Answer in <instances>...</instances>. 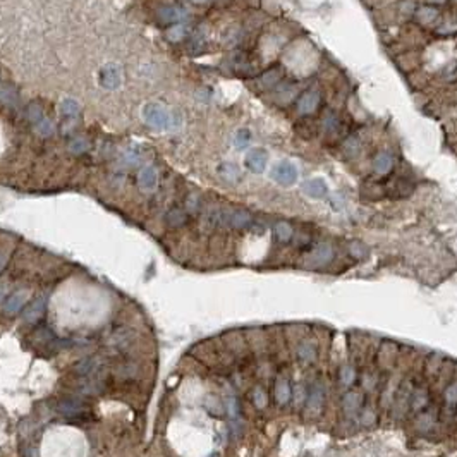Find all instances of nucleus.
I'll use <instances>...</instances> for the list:
<instances>
[{
	"instance_id": "3",
	"label": "nucleus",
	"mask_w": 457,
	"mask_h": 457,
	"mask_svg": "<svg viewBox=\"0 0 457 457\" xmlns=\"http://www.w3.org/2000/svg\"><path fill=\"white\" fill-rule=\"evenodd\" d=\"M298 177H299L298 167L293 162H289V160H282V162L273 165L272 169V179L282 186H293L298 181Z\"/></svg>"
},
{
	"instance_id": "15",
	"label": "nucleus",
	"mask_w": 457,
	"mask_h": 457,
	"mask_svg": "<svg viewBox=\"0 0 457 457\" xmlns=\"http://www.w3.org/2000/svg\"><path fill=\"white\" fill-rule=\"evenodd\" d=\"M45 304H47V298H45V296H41V298L34 299V301L29 304V306L26 308L24 313H23L24 321H29V323H31V321L40 320V316L43 315V310H45Z\"/></svg>"
},
{
	"instance_id": "9",
	"label": "nucleus",
	"mask_w": 457,
	"mask_h": 457,
	"mask_svg": "<svg viewBox=\"0 0 457 457\" xmlns=\"http://www.w3.org/2000/svg\"><path fill=\"white\" fill-rule=\"evenodd\" d=\"M138 186L143 193H153L158 186V174L153 167L146 165L145 169H141V172L138 174Z\"/></svg>"
},
{
	"instance_id": "24",
	"label": "nucleus",
	"mask_w": 457,
	"mask_h": 457,
	"mask_svg": "<svg viewBox=\"0 0 457 457\" xmlns=\"http://www.w3.org/2000/svg\"><path fill=\"white\" fill-rule=\"evenodd\" d=\"M293 234H294V230L287 222H278L275 225V236L280 242H289L290 239H293Z\"/></svg>"
},
{
	"instance_id": "14",
	"label": "nucleus",
	"mask_w": 457,
	"mask_h": 457,
	"mask_svg": "<svg viewBox=\"0 0 457 457\" xmlns=\"http://www.w3.org/2000/svg\"><path fill=\"white\" fill-rule=\"evenodd\" d=\"M293 397V389H290V382L285 377H278L275 382V400L280 406H285Z\"/></svg>"
},
{
	"instance_id": "4",
	"label": "nucleus",
	"mask_w": 457,
	"mask_h": 457,
	"mask_svg": "<svg viewBox=\"0 0 457 457\" xmlns=\"http://www.w3.org/2000/svg\"><path fill=\"white\" fill-rule=\"evenodd\" d=\"M98 85L103 90H117L122 85V72L117 64H105L98 71Z\"/></svg>"
},
{
	"instance_id": "38",
	"label": "nucleus",
	"mask_w": 457,
	"mask_h": 457,
	"mask_svg": "<svg viewBox=\"0 0 457 457\" xmlns=\"http://www.w3.org/2000/svg\"><path fill=\"white\" fill-rule=\"evenodd\" d=\"M71 150L72 151H77V153H79V151H86L88 150V141H86V139H76V141H72L71 143Z\"/></svg>"
},
{
	"instance_id": "28",
	"label": "nucleus",
	"mask_w": 457,
	"mask_h": 457,
	"mask_svg": "<svg viewBox=\"0 0 457 457\" xmlns=\"http://www.w3.org/2000/svg\"><path fill=\"white\" fill-rule=\"evenodd\" d=\"M251 397H253L255 406L258 407V409H265V407H267L268 395H267V392L261 389V387H256V389L253 390V394H251Z\"/></svg>"
},
{
	"instance_id": "40",
	"label": "nucleus",
	"mask_w": 457,
	"mask_h": 457,
	"mask_svg": "<svg viewBox=\"0 0 457 457\" xmlns=\"http://www.w3.org/2000/svg\"><path fill=\"white\" fill-rule=\"evenodd\" d=\"M194 4H206V2H210V0H193Z\"/></svg>"
},
{
	"instance_id": "31",
	"label": "nucleus",
	"mask_w": 457,
	"mask_h": 457,
	"mask_svg": "<svg viewBox=\"0 0 457 457\" xmlns=\"http://www.w3.org/2000/svg\"><path fill=\"white\" fill-rule=\"evenodd\" d=\"M356 378V371L354 368L351 366V364H344V366L341 368V382L344 385H351L352 382H354Z\"/></svg>"
},
{
	"instance_id": "6",
	"label": "nucleus",
	"mask_w": 457,
	"mask_h": 457,
	"mask_svg": "<svg viewBox=\"0 0 457 457\" xmlns=\"http://www.w3.org/2000/svg\"><path fill=\"white\" fill-rule=\"evenodd\" d=\"M334 258V247L328 242H320L318 246L313 247V251L306 256V267L308 268H320L328 265Z\"/></svg>"
},
{
	"instance_id": "12",
	"label": "nucleus",
	"mask_w": 457,
	"mask_h": 457,
	"mask_svg": "<svg viewBox=\"0 0 457 457\" xmlns=\"http://www.w3.org/2000/svg\"><path fill=\"white\" fill-rule=\"evenodd\" d=\"M296 356H298V359L303 361V363H313V361L316 359V356H318L316 344L313 341H306V339H303V341L298 344Z\"/></svg>"
},
{
	"instance_id": "10",
	"label": "nucleus",
	"mask_w": 457,
	"mask_h": 457,
	"mask_svg": "<svg viewBox=\"0 0 457 457\" xmlns=\"http://www.w3.org/2000/svg\"><path fill=\"white\" fill-rule=\"evenodd\" d=\"M318 103H320V93H318V91H316V90H308L306 93L301 95V98H299V102H298L299 114H303V115L313 114V112L318 108Z\"/></svg>"
},
{
	"instance_id": "27",
	"label": "nucleus",
	"mask_w": 457,
	"mask_h": 457,
	"mask_svg": "<svg viewBox=\"0 0 457 457\" xmlns=\"http://www.w3.org/2000/svg\"><path fill=\"white\" fill-rule=\"evenodd\" d=\"M250 344L255 351H265L267 349V341H265V334L255 330L253 334L250 335Z\"/></svg>"
},
{
	"instance_id": "29",
	"label": "nucleus",
	"mask_w": 457,
	"mask_h": 457,
	"mask_svg": "<svg viewBox=\"0 0 457 457\" xmlns=\"http://www.w3.org/2000/svg\"><path fill=\"white\" fill-rule=\"evenodd\" d=\"M293 402L296 407H301L306 402V389H304L303 384H298L293 389Z\"/></svg>"
},
{
	"instance_id": "26",
	"label": "nucleus",
	"mask_w": 457,
	"mask_h": 457,
	"mask_svg": "<svg viewBox=\"0 0 457 457\" xmlns=\"http://www.w3.org/2000/svg\"><path fill=\"white\" fill-rule=\"evenodd\" d=\"M250 141H251V131L246 128L239 129L236 133V136H234V145H236V148H239V150H241V148H246L250 145Z\"/></svg>"
},
{
	"instance_id": "35",
	"label": "nucleus",
	"mask_w": 457,
	"mask_h": 457,
	"mask_svg": "<svg viewBox=\"0 0 457 457\" xmlns=\"http://www.w3.org/2000/svg\"><path fill=\"white\" fill-rule=\"evenodd\" d=\"M433 421H435V416L433 412H423L420 418H418V428L423 430V432H426V430H430L433 426Z\"/></svg>"
},
{
	"instance_id": "41",
	"label": "nucleus",
	"mask_w": 457,
	"mask_h": 457,
	"mask_svg": "<svg viewBox=\"0 0 457 457\" xmlns=\"http://www.w3.org/2000/svg\"><path fill=\"white\" fill-rule=\"evenodd\" d=\"M430 2H435V4H443L445 0H430Z\"/></svg>"
},
{
	"instance_id": "34",
	"label": "nucleus",
	"mask_w": 457,
	"mask_h": 457,
	"mask_svg": "<svg viewBox=\"0 0 457 457\" xmlns=\"http://www.w3.org/2000/svg\"><path fill=\"white\" fill-rule=\"evenodd\" d=\"M375 420H377V414H375V411H373L371 407H364L363 411H361V414H359L361 425L371 426L373 423H375Z\"/></svg>"
},
{
	"instance_id": "1",
	"label": "nucleus",
	"mask_w": 457,
	"mask_h": 457,
	"mask_svg": "<svg viewBox=\"0 0 457 457\" xmlns=\"http://www.w3.org/2000/svg\"><path fill=\"white\" fill-rule=\"evenodd\" d=\"M143 119L146 120L151 128L156 129H163V131H174L177 128H181V115L177 112L169 110L167 107L160 105L156 102H150L143 107Z\"/></svg>"
},
{
	"instance_id": "13",
	"label": "nucleus",
	"mask_w": 457,
	"mask_h": 457,
	"mask_svg": "<svg viewBox=\"0 0 457 457\" xmlns=\"http://www.w3.org/2000/svg\"><path fill=\"white\" fill-rule=\"evenodd\" d=\"M26 298H28V296H26V290L17 289L16 293L11 294V298H9L6 304H4V313H7V315H14V313H17L26 304Z\"/></svg>"
},
{
	"instance_id": "21",
	"label": "nucleus",
	"mask_w": 457,
	"mask_h": 457,
	"mask_svg": "<svg viewBox=\"0 0 457 457\" xmlns=\"http://www.w3.org/2000/svg\"><path fill=\"white\" fill-rule=\"evenodd\" d=\"M165 220H167V224L171 225V227H181V225H184L186 222H188V213L184 210H181V208H174V210L167 213Z\"/></svg>"
},
{
	"instance_id": "5",
	"label": "nucleus",
	"mask_w": 457,
	"mask_h": 457,
	"mask_svg": "<svg viewBox=\"0 0 457 457\" xmlns=\"http://www.w3.org/2000/svg\"><path fill=\"white\" fill-rule=\"evenodd\" d=\"M188 9L181 4H167L156 11V17L163 24H181L184 19H188Z\"/></svg>"
},
{
	"instance_id": "7",
	"label": "nucleus",
	"mask_w": 457,
	"mask_h": 457,
	"mask_svg": "<svg viewBox=\"0 0 457 457\" xmlns=\"http://www.w3.org/2000/svg\"><path fill=\"white\" fill-rule=\"evenodd\" d=\"M244 163H246V167L250 169L251 172L261 174V172H265V169H267L268 153L263 150V148H253V150H250L246 153Z\"/></svg>"
},
{
	"instance_id": "39",
	"label": "nucleus",
	"mask_w": 457,
	"mask_h": 457,
	"mask_svg": "<svg viewBox=\"0 0 457 457\" xmlns=\"http://www.w3.org/2000/svg\"><path fill=\"white\" fill-rule=\"evenodd\" d=\"M6 293H7V287H6V285H0V301H2V299H4V296H6Z\"/></svg>"
},
{
	"instance_id": "18",
	"label": "nucleus",
	"mask_w": 457,
	"mask_h": 457,
	"mask_svg": "<svg viewBox=\"0 0 457 457\" xmlns=\"http://www.w3.org/2000/svg\"><path fill=\"white\" fill-rule=\"evenodd\" d=\"M373 169H375L377 174L385 176V174H389L394 169V158L389 153H385V151H380L375 156V160H373Z\"/></svg>"
},
{
	"instance_id": "2",
	"label": "nucleus",
	"mask_w": 457,
	"mask_h": 457,
	"mask_svg": "<svg viewBox=\"0 0 457 457\" xmlns=\"http://www.w3.org/2000/svg\"><path fill=\"white\" fill-rule=\"evenodd\" d=\"M325 402V392L320 384H313L306 394V402H304V418L308 420H316L321 414Z\"/></svg>"
},
{
	"instance_id": "20",
	"label": "nucleus",
	"mask_w": 457,
	"mask_h": 457,
	"mask_svg": "<svg viewBox=\"0 0 457 457\" xmlns=\"http://www.w3.org/2000/svg\"><path fill=\"white\" fill-rule=\"evenodd\" d=\"M60 114L65 119H77V115H79V103L72 98H65L62 105H60Z\"/></svg>"
},
{
	"instance_id": "8",
	"label": "nucleus",
	"mask_w": 457,
	"mask_h": 457,
	"mask_svg": "<svg viewBox=\"0 0 457 457\" xmlns=\"http://www.w3.org/2000/svg\"><path fill=\"white\" fill-rule=\"evenodd\" d=\"M399 354V347L394 342H382L380 349L377 352V364L380 369H389L395 363Z\"/></svg>"
},
{
	"instance_id": "16",
	"label": "nucleus",
	"mask_w": 457,
	"mask_h": 457,
	"mask_svg": "<svg viewBox=\"0 0 457 457\" xmlns=\"http://www.w3.org/2000/svg\"><path fill=\"white\" fill-rule=\"evenodd\" d=\"M361 407V394L351 390L342 397V411L346 416H354Z\"/></svg>"
},
{
	"instance_id": "17",
	"label": "nucleus",
	"mask_w": 457,
	"mask_h": 457,
	"mask_svg": "<svg viewBox=\"0 0 457 457\" xmlns=\"http://www.w3.org/2000/svg\"><path fill=\"white\" fill-rule=\"evenodd\" d=\"M219 176L224 181L234 184V182H237L239 179H241V169H239L237 165L232 163V162H224V163L219 165Z\"/></svg>"
},
{
	"instance_id": "30",
	"label": "nucleus",
	"mask_w": 457,
	"mask_h": 457,
	"mask_svg": "<svg viewBox=\"0 0 457 457\" xmlns=\"http://www.w3.org/2000/svg\"><path fill=\"white\" fill-rule=\"evenodd\" d=\"M339 129H341V120L337 119L334 114H328L325 117V131L328 136L332 134H339Z\"/></svg>"
},
{
	"instance_id": "23",
	"label": "nucleus",
	"mask_w": 457,
	"mask_h": 457,
	"mask_svg": "<svg viewBox=\"0 0 457 457\" xmlns=\"http://www.w3.org/2000/svg\"><path fill=\"white\" fill-rule=\"evenodd\" d=\"M188 33H189L188 28L181 23V24L171 26V28L165 31V36H167V40H171V41H181V40H184V38L188 36Z\"/></svg>"
},
{
	"instance_id": "11",
	"label": "nucleus",
	"mask_w": 457,
	"mask_h": 457,
	"mask_svg": "<svg viewBox=\"0 0 457 457\" xmlns=\"http://www.w3.org/2000/svg\"><path fill=\"white\" fill-rule=\"evenodd\" d=\"M303 191H304V194H308L310 198L321 199L328 194V186H326V182L321 179V177H315V179H310L304 182Z\"/></svg>"
},
{
	"instance_id": "22",
	"label": "nucleus",
	"mask_w": 457,
	"mask_h": 457,
	"mask_svg": "<svg viewBox=\"0 0 457 457\" xmlns=\"http://www.w3.org/2000/svg\"><path fill=\"white\" fill-rule=\"evenodd\" d=\"M438 17V11L435 7H428V6H425V7H420L416 11V19L420 21L421 24H430V23H433L435 19H437Z\"/></svg>"
},
{
	"instance_id": "25",
	"label": "nucleus",
	"mask_w": 457,
	"mask_h": 457,
	"mask_svg": "<svg viewBox=\"0 0 457 457\" xmlns=\"http://www.w3.org/2000/svg\"><path fill=\"white\" fill-rule=\"evenodd\" d=\"M442 366H443V359L440 356H432V358L426 361V368H425L426 377H437L440 373Z\"/></svg>"
},
{
	"instance_id": "32",
	"label": "nucleus",
	"mask_w": 457,
	"mask_h": 457,
	"mask_svg": "<svg viewBox=\"0 0 457 457\" xmlns=\"http://www.w3.org/2000/svg\"><path fill=\"white\" fill-rule=\"evenodd\" d=\"M278 79H280V71H278V69H270V71L265 72L263 77H261V81H263L265 88H270V86H273Z\"/></svg>"
},
{
	"instance_id": "36",
	"label": "nucleus",
	"mask_w": 457,
	"mask_h": 457,
	"mask_svg": "<svg viewBox=\"0 0 457 457\" xmlns=\"http://www.w3.org/2000/svg\"><path fill=\"white\" fill-rule=\"evenodd\" d=\"M349 253L354 256L356 260H361L366 256V247H364V244H361L359 241H354L349 244Z\"/></svg>"
},
{
	"instance_id": "37",
	"label": "nucleus",
	"mask_w": 457,
	"mask_h": 457,
	"mask_svg": "<svg viewBox=\"0 0 457 457\" xmlns=\"http://www.w3.org/2000/svg\"><path fill=\"white\" fill-rule=\"evenodd\" d=\"M206 407H208V411L213 412V414H220V412L224 411V407H222L220 400L217 399V397H208Z\"/></svg>"
},
{
	"instance_id": "19",
	"label": "nucleus",
	"mask_w": 457,
	"mask_h": 457,
	"mask_svg": "<svg viewBox=\"0 0 457 457\" xmlns=\"http://www.w3.org/2000/svg\"><path fill=\"white\" fill-rule=\"evenodd\" d=\"M409 402H411V409H412V411H416V412L423 411V409L428 406V402H430L428 392L423 390V389H418L416 392H412L411 400H409Z\"/></svg>"
},
{
	"instance_id": "33",
	"label": "nucleus",
	"mask_w": 457,
	"mask_h": 457,
	"mask_svg": "<svg viewBox=\"0 0 457 457\" xmlns=\"http://www.w3.org/2000/svg\"><path fill=\"white\" fill-rule=\"evenodd\" d=\"M445 402L449 407H457V382L445 389Z\"/></svg>"
}]
</instances>
